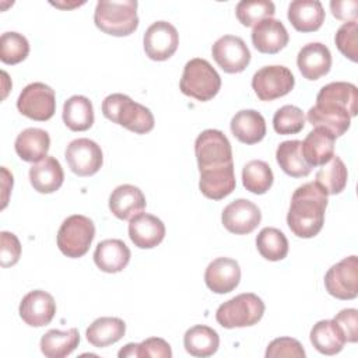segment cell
Returning a JSON list of instances; mask_svg holds the SVG:
<instances>
[{"label": "cell", "instance_id": "cell-1", "mask_svg": "<svg viewBox=\"0 0 358 358\" xmlns=\"http://www.w3.org/2000/svg\"><path fill=\"white\" fill-rule=\"evenodd\" d=\"M327 194L315 183L308 182L299 186L292 197L287 214V224L298 238L316 236L324 224Z\"/></svg>", "mask_w": 358, "mask_h": 358}, {"label": "cell", "instance_id": "cell-2", "mask_svg": "<svg viewBox=\"0 0 358 358\" xmlns=\"http://www.w3.org/2000/svg\"><path fill=\"white\" fill-rule=\"evenodd\" d=\"M102 113L110 122L136 134H145L154 129L151 110L124 94L108 95L102 101Z\"/></svg>", "mask_w": 358, "mask_h": 358}, {"label": "cell", "instance_id": "cell-3", "mask_svg": "<svg viewBox=\"0 0 358 358\" xmlns=\"http://www.w3.org/2000/svg\"><path fill=\"white\" fill-rule=\"evenodd\" d=\"M98 29L112 36H127L138 27L136 0H99L94 13Z\"/></svg>", "mask_w": 358, "mask_h": 358}, {"label": "cell", "instance_id": "cell-4", "mask_svg": "<svg viewBox=\"0 0 358 358\" xmlns=\"http://www.w3.org/2000/svg\"><path fill=\"white\" fill-rule=\"evenodd\" d=\"M179 87L185 95L206 102L218 94L221 77L206 59L194 57L185 64Z\"/></svg>", "mask_w": 358, "mask_h": 358}, {"label": "cell", "instance_id": "cell-5", "mask_svg": "<svg viewBox=\"0 0 358 358\" xmlns=\"http://www.w3.org/2000/svg\"><path fill=\"white\" fill-rule=\"evenodd\" d=\"M264 302L256 294L243 292L218 306L215 320L225 329L253 326L264 315Z\"/></svg>", "mask_w": 358, "mask_h": 358}, {"label": "cell", "instance_id": "cell-6", "mask_svg": "<svg viewBox=\"0 0 358 358\" xmlns=\"http://www.w3.org/2000/svg\"><path fill=\"white\" fill-rule=\"evenodd\" d=\"M95 236V225L91 218L74 214L67 217L57 231V246L60 252L71 259L84 256Z\"/></svg>", "mask_w": 358, "mask_h": 358}, {"label": "cell", "instance_id": "cell-7", "mask_svg": "<svg viewBox=\"0 0 358 358\" xmlns=\"http://www.w3.org/2000/svg\"><path fill=\"white\" fill-rule=\"evenodd\" d=\"M194 155L200 172L234 164L229 140L221 130L215 129H207L197 136Z\"/></svg>", "mask_w": 358, "mask_h": 358}, {"label": "cell", "instance_id": "cell-8", "mask_svg": "<svg viewBox=\"0 0 358 358\" xmlns=\"http://www.w3.org/2000/svg\"><path fill=\"white\" fill-rule=\"evenodd\" d=\"M294 74L284 66H264L252 77V88L260 101H273L292 91Z\"/></svg>", "mask_w": 358, "mask_h": 358}, {"label": "cell", "instance_id": "cell-9", "mask_svg": "<svg viewBox=\"0 0 358 358\" xmlns=\"http://www.w3.org/2000/svg\"><path fill=\"white\" fill-rule=\"evenodd\" d=\"M17 108L20 113L32 120H49L56 110L55 91L43 83H31L21 91Z\"/></svg>", "mask_w": 358, "mask_h": 358}, {"label": "cell", "instance_id": "cell-10", "mask_svg": "<svg viewBox=\"0 0 358 358\" xmlns=\"http://www.w3.org/2000/svg\"><path fill=\"white\" fill-rule=\"evenodd\" d=\"M326 291L343 301L354 299L358 295V259L348 256L331 266L324 275Z\"/></svg>", "mask_w": 358, "mask_h": 358}, {"label": "cell", "instance_id": "cell-11", "mask_svg": "<svg viewBox=\"0 0 358 358\" xmlns=\"http://www.w3.org/2000/svg\"><path fill=\"white\" fill-rule=\"evenodd\" d=\"M215 63L229 74L243 71L250 63V50L245 41L236 35H224L218 38L211 48Z\"/></svg>", "mask_w": 358, "mask_h": 358}, {"label": "cell", "instance_id": "cell-12", "mask_svg": "<svg viewBox=\"0 0 358 358\" xmlns=\"http://www.w3.org/2000/svg\"><path fill=\"white\" fill-rule=\"evenodd\" d=\"M64 158L71 172L78 176L95 175L103 164L101 147L90 138L73 140L66 147Z\"/></svg>", "mask_w": 358, "mask_h": 358}, {"label": "cell", "instance_id": "cell-13", "mask_svg": "<svg viewBox=\"0 0 358 358\" xmlns=\"http://www.w3.org/2000/svg\"><path fill=\"white\" fill-rule=\"evenodd\" d=\"M143 45L145 55L155 62L168 60L178 49L179 34L176 28L168 21L152 22L144 36Z\"/></svg>", "mask_w": 358, "mask_h": 358}, {"label": "cell", "instance_id": "cell-14", "mask_svg": "<svg viewBox=\"0 0 358 358\" xmlns=\"http://www.w3.org/2000/svg\"><path fill=\"white\" fill-rule=\"evenodd\" d=\"M227 231L235 235H248L253 232L262 221L260 208L248 199H236L231 201L221 215Z\"/></svg>", "mask_w": 358, "mask_h": 358}, {"label": "cell", "instance_id": "cell-15", "mask_svg": "<svg viewBox=\"0 0 358 358\" xmlns=\"http://www.w3.org/2000/svg\"><path fill=\"white\" fill-rule=\"evenodd\" d=\"M18 310L28 326L42 327L52 322L56 313V302L49 292L34 289L22 298Z\"/></svg>", "mask_w": 358, "mask_h": 358}, {"label": "cell", "instance_id": "cell-16", "mask_svg": "<svg viewBox=\"0 0 358 358\" xmlns=\"http://www.w3.org/2000/svg\"><path fill=\"white\" fill-rule=\"evenodd\" d=\"M306 117L313 127L323 129L334 137L343 136L351 124V116L344 108L327 102H316Z\"/></svg>", "mask_w": 358, "mask_h": 358}, {"label": "cell", "instance_id": "cell-17", "mask_svg": "<svg viewBox=\"0 0 358 358\" xmlns=\"http://www.w3.org/2000/svg\"><path fill=\"white\" fill-rule=\"evenodd\" d=\"M206 285L215 294L234 291L241 281V267L231 257H217L206 268Z\"/></svg>", "mask_w": 358, "mask_h": 358}, {"label": "cell", "instance_id": "cell-18", "mask_svg": "<svg viewBox=\"0 0 358 358\" xmlns=\"http://www.w3.org/2000/svg\"><path fill=\"white\" fill-rule=\"evenodd\" d=\"M129 236L134 246L140 249H152L165 238L164 222L148 213H140L130 218Z\"/></svg>", "mask_w": 358, "mask_h": 358}, {"label": "cell", "instance_id": "cell-19", "mask_svg": "<svg viewBox=\"0 0 358 358\" xmlns=\"http://www.w3.org/2000/svg\"><path fill=\"white\" fill-rule=\"evenodd\" d=\"M296 64L306 80L315 81L330 71L331 53L326 45L310 42L298 52Z\"/></svg>", "mask_w": 358, "mask_h": 358}, {"label": "cell", "instance_id": "cell-20", "mask_svg": "<svg viewBox=\"0 0 358 358\" xmlns=\"http://www.w3.org/2000/svg\"><path fill=\"white\" fill-rule=\"evenodd\" d=\"M288 41L289 35L284 24L278 20L267 18L253 27L252 43L260 53H278L288 45Z\"/></svg>", "mask_w": 358, "mask_h": 358}, {"label": "cell", "instance_id": "cell-21", "mask_svg": "<svg viewBox=\"0 0 358 358\" xmlns=\"http://www.w3.org/2000/svg\"><path fill=\"white\" fill-rule=\"evenodd\" d=\"M236 180L234 164L200 172L199 187L203 196L211 200H221L235 190Z\"/></svg>", "mask_w": 358, "mask_h": 358}, {"label": "cell", "instance_id": "cell-22", "mask_svg": "<svg viewBox=\"0 0 358 358\" xmlns=\"http://www.w3.org/2000/svg\"><path fill=\"white\" fill-rule=\"evenodd\" d=\"M291 25L299 32H315L324 22V10L319 0H294L287 14Z\"/></svg>", "mask_w": 358, "mask_h": 358}, {"label": "cell", "instance_id": "cell-23", "mask_svg": "<svg viewBox=\"0 0 358 358\" xmlns=\"http://www.w3.org/2000/svg\"><path fill=\"white\" fill-rule=\"evenodd\" d=\"M144 208L145 197L137 186L120 185L109 196V210L119 220H130Z\"/></svg>", "mask_w": 358, "mask_h": 358}, {"label": "cell", "instance_id": "cell-24", "mask_svg": "<svg viewBox=\"0 0 358 358\" xmlns=\"http://www.w3.org/2000/svg\"><path fill=\"white\" fill-rule=\"evenodd\" d=\"M64 180V172L55 157H45L29 168V182L39 193H53L60 189Z\"/></svg>", "mask_w": 358, "mask_h": 358}, {"label": "cell", "instance_id": "cell-25", "mask_svg": "<svg viewBox=\"0 0 358 358\" xmlns=\"http://www.w3.org/2000/svg\"><path fill=\"white\" fill-rule=\"evenodd\" d=\"M94 262L105 273H119L130 262V249L120 239H105L96 245Z\"/></svg>", "mask_w": 358, "mask_h": 358}, {"label": "cell", "instance_id": "cell-26", "mask_svg": "<svg viewBox=\"0 0 358 358\" xmlns=\"http://www.w3.org/2000/svg\"><path fill=\"white\" fill-rule=\"evenodd\" d=\"M231 131L243 144H256L266 136V120L255 109H243L231 119Z\"/></svg>", "mask_w": 358, "mask_h": 358}, {"label": "cell", "instance_id": "cell-27", "mask_svg": "<svg viewBox=\"0 0 358 358\" xmlns=\"http://www.w3.org/2000/svg\"><path fill=\"white\" fill-rule=\"evenodd\" d=\"M50 147V137L48 131L38 127H28L22 130L14 143L17 155L25 162L42 161Z\"/></svg>", "mask_w": 358, "mask_h": 358}, {"label": "cell", "instance_id": "cell-28", "mask_svg": "<svg viewBox=\"0 0 358 358\" xmlns=\"http://www.w3.org/2000/svg\"><path fill=\"white\" fill-rule=\"evenodd\" d=\"M336 137L323 129H315L308 133L302 141V154L305 161L313 166H322L334 155Z\"/></svg>", "mask_w": 358, "mask_h": 358}, {"label": "cell", "instance_id": "cell-29", "mask_svg": "<svg viewBox=\"0 0 358 358\" xmlns=\"http://www.w3.org/2000/svg\"><path fill=\"white\" fill-rule=\"evenodd\" d=\"M275 159L280 168L292 178L308 176L312 166L305 161L302 154V141L287 140L280 143L275 151Z\"/></svg>", "mask_w": 358, "mask_h": 358}, {"label": "cell", "instance_id": "cell-30", "mask_svg": "<svg viewBox=\"0 0 358 358\" xmlns=\"http://www.w3.org/2000/svg\"><path fill=\"white\" fill-rule=\"evenodd\" d=\"M183 345L193 357H211L220 347V336L213 327L196 324L186 330L183 336Z\"/></svg>", "mask_w": 358, "mask_h": 358}, {"label": "cell", "instance_id": "cell-31", "mask_svg": "<svg viewBox=\"0 0 358 358\" xmlns=\"http://www.w3.org/2000/svg\"><path fill=\"white\" fill-rule=\"evenodd\" d=\"M126 333V323L119 317H98L87 329L85 336L90 344L103 348L117 343Z\"/></svg>", "mask_w": 358, "mask_h": 358}, {"label": "cell", "instance_id": "cell-32", "mask_svg": "<svg viewBox=\"0 0 358 358\" xmlns=\"http://www.w3.org/2000/svg\"><path fill=\"white\" fill-rule=\"evenodd\" d=\"M80 344V334L76 327L66 331L50 329L41 338V351L48 358H64Z\"/></svg>", "mask_w": 358, "mask_h": 358}, {"label": "cell", "instance_id": "cell-33", "mask_svg": "<svg viewBox=\"0 0 358 358\" xmlns=\"http://www.w3.org/2000/svg\"><path fill=\"white\" fill-rule=\"evenodd\" d=\"M309 337L312 345L324 355L338 354L345 344L344 334L334 320L317 322L312 327Z\"/></svg>", "mask_w": 358, "mask_h": 358}, {"label": "cell", "instance_id": "cell-34", "mask_svg": "<svg viewBox=\"0 0 358 358\" xmlns=\"http://www.w3.org/2000/svg\"><path fill=\"white\" fill-rule=\"evenodd\" d=\"M316 102H327L341 106L350 113L351 117H354L358 112V90L351 83H330L320 88L316 96Z\"/></svg>", "mask_w": 358, "mask_h": 358}, {"label": "cell", "instance_id": "cell-35", "mask_svg": "<svg viewBox=\"0 0 358 358\" xmlns=\"http://www.w3.org/2000/svg\"><path fill=\"white\" fill-rule=\"evenodd\" d=\"M63 122L73 131H85L94 123V108L84 95H73L63 105Z\"/></svg>", "mask_w": 358, "mask_h": 358}, {"label": "cell", "instance_id": "cell-36", "mask_svg": "<svg viewBox=\"0 0 358 358\" xmlns=\"http://www.w3.org/2000/svg\"><path fill=\"white\" fill-rule=\"evenodd\" d=\"M348 179V172L340 157L333 155L329 162L322 165L316 172L315 183L326 194H338L344 190Z\"/></svg>", "mask_w": 358, "mask_h": 358}, {"label": "cell", "instance_id": "cell-37", "mask_svg": "<svg viewBox=\"0 0 358 358\" xmlns=\"http://www.w3.org/2000/svg\"><path fill=\"white\" fill-rule=\"evenodd\" d=\"M256 248L266 260L278 262L288 253V239L282 231L274 227H266L256 236Z\"/></svg>", "mask_w": 358, "mask_h": 358}, {"label": "cell", "instance_id": "cell-38", "mask_svg": "<svg viewBox=\"0 0 358 358\" xmlns=\"http://www.w3.org/2000/svg\"><path fill=\"white\" fill-rule=\"evenodd\" d=\"M273 171L262 159L249 161L242 169V183L253 194H264L273 186Z\"/></svg>", "mask_w": 358, "mask_h": 358}, {"label": "cell", "instance_id": "cell-39", "mask_svg": "<svg viewBox=\"0 0 358 358\" xmlns=\"http://www.w3.org/2000/svg\"><path fill=\"white\" fill-rule=\"evenodd\" d=\"M275 6L270 0H242L236 4L235 14L243 27H255L260 21L273 18Z\"/></svg>", "mask_w": 358, "mask_h": 358}, {"label": "cell", "instance_id": "cell-40", "mask_svg": "<svg viewBox=\"0 0 358 358\" xmlns=\"http://www.w3.org/2000/svg\"><path fill=\"white\" fill-rule=\"evenodd\" d=\"M29 53L28 39L18 32H4L0 36V60L4 64H18Z\"/></svg>", "mask_w": 358, "mask_h": 358}, {"label": "cell", "instance_id": "cell-41", "mask_svg": "<svg viewBox=\"0 0 358 358\" xmlns=\"http://www.w3.org/2000/svg\"><path fill=\"white\" fill-rule=\"evenodd\" d=\"M305 126L303 112L294 105L281 106L273 116V127L278 134H296Z\"/></svg>", "mask_w": 358, "mask_h": 358}, {"label": "cell", "instance_id": "cell-42", "mask_svg": "<svg viewBox=\"0 0 358 358\" xmlns=\"http://www.w3.org/2000/svg\"><path fill=\"white\" fill-rule=\"evenodd\" d=\"M358 24L357 21H350L343 24L334 36L337 49L351 62L358 60Z\"/></svg>", "mask_w": 358, "mask_h": 358}, {"label": "cell", "instance_id": "cell-43", "mask_svg": "<svg viewBox=\"0 0 358 358\" xmlns=\"http://www.w3.org/2000/svg\"><path fill=\"white\" fill-rule=\"evenodd\" d=\"M305 350L302 344L291 337H278L274 338L267 350L266 358H281V357H294V358H305Z\"/></svg>", "mask_w": 358, "mask_h": 358}, {"label": "cell", "instance_id": "cell-44", "mask_svg": "<svg viewBox=\"0 0 358 358\" xmlns=\"http://www.w3.org/2000/svg\"><path fill=\"white\" fill-rule=\"evenodd\" d=\"M21 256V243L18 238L7 231L0 232V264L1 267L14 266Z\"/></svg>", "mask_w": 358, "mask_h": 358}, {"label": "cell", "instance_id": "cell-45", "mask_svg": "<svg viewBox=\"0 0 358 358\" xmlns=\"http://www.w3.org/2000/svg\"><path fill=\"white\" fill-rule=\"evenodd\" d=\"M344 334L345 341L357 343L358 340V310L354 308L340 310L333 319Z\"/></svg>", "mask_w": 358, "mask_h": 358}, {"label": "cell", "instance_id": "cell-46", "mask_svg": "<svg viewBox=\"0 0 358 358\" xmlns=\"http://www.w3.org/2000/svg\"><path fill=\"white\" fill-rule=\"evenodd\" d=\"M138 357H157V358H171V345L159 337H150L138 344Z\"/></svg>", "mask_w": 358, "mask_h": 358}, {"label": "cell", "instance_id": "cell-47", "mask_svg": "<svg viewBox=\"0 0 358 358\" xmlns=\"http://www.w3.org/2000/svg\"><path fill=\"white\" fill-rule=\"evenodd\" d=\"M330 8L333 15L337 20L350 22L357 21V11H358V1L357 0H333L330 1Z\"/></svg>", "mask_w": 358, "mask_h": 358}, {"label": "cell", "instance_id": "cell-48", "mask_svg": "<svg viewBox=\"0 0 358 358\" xmlns=\"http://www.w3.org/2000/svg\"><path fill=\"white\" fill-rule=\"evenodd\" d=\"M117 355H119V358H123V357H138V344H134V343L126 344L117 352Z\"/></svg>", "mask_w": 358, "mask_h": 358}]
</instances>
